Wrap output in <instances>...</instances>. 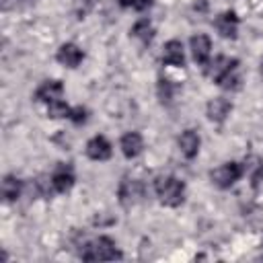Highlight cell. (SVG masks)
<instances>
[{
	"mask_svg": "<svg viewBox=\"0 0 263 263\" xmlns=\"http://www.w3.org/2000/svg\"><path fill=\"white\" fill-rule=\"evenodd\" d=\"M82 58H84L82 49L78 45H74V43H64L58 49V62L68 66V68H76L82 62Z\"/></svg>",
	"mask_w": 263,
	"mask_h": 263,
	"instance_id": "8fae6325",
	"label": "cell"
},
{
	"mask_svg": "<svg viewBox=\"0 0 263 263\" xmlns=\"http://www.w3.org/2000/svg\"><path fill=\"white\" fill-rule=\"evenodd\" d=\"M242 168H245V173L251 175L253 185H257V183L261 181V177H263V164H261L259 158H249V160L242 164Z\"/></svg>",
	"mask_w": 263,
	"mask_h": 263,
	"instance_id": "ac0fdd59",
	"label": "cell"
},
{
	"mask_svg": "<svg viewBox=\"0 0 263 263\" xmlns=\"http://www.w3.org/2000/svg\"><path fill=\"white\" fill-rule=\"evenodd\" d=\"M230 111H232V105H230V101L224 99V97L212 99V101L208 103V107H205L208 117H210L212 121H216V123H222V121L230 115Z\"/></svg>",
	"mask_w": 263,
	"mask_h": 263,
	"instance_id": "9c48e42d",
	"label": "cell"
},
{
	"mask_svg": "<svg viewBox=\"0 0 263 263\" xmlns=\"http://www.w3.org/2000/svg\"><path fill=\"white\" fill-rule=\"evenodd\" d=\"M156 90H158V99H160L162 103H168V101L173 99V90H175V88H173V82H171L168 78H160Z\"/></svg>",
	"mask_w": 263,
	"mask_h": 263,
	"instance_id": "44dd1931",
	"label": "cell"
},
{
	"mask_svg": "<svg viewBox=\"0 0 263 263\" xmlns=\"http://www.w3.org/2000/svg\"><path fill=\"white\" fill-rule=\"evenodd\" d=\"M132 35L138 37L142 43H150L152 37H154V29H152V23L148 18H140L134 27H132Z\"/></svg>",
	"mask_w": 263,
	"mask_h": 263,
	"instance_id": "e0dca14e",
	"label": "cell"
},
{
	"mask_svg": "<svg viewBox=\"0 0 263 263\" xmlns=\"http://www.w3.org/2000/svg\"><path fill=\"white\" fill-rule=\"evenodd\" d=\"M51 183H53V189L60 191V193L70 191L72 185H74V171H72V166L60 162L53 168V173H51Z\"/></svg>",
	"mask_w": 263,
	"mask_h": 263,
	"instance_id": "5b68a950",
	"label": "cell"
},
{
	"mask_svg": "<svg viewBox=\"0 0 263 263\" xmlns=\"http://www.w3.org/2000/svg\"><path fill=\"white\" fill-rule=\"evenodd\" d=\"M242 175H245L242 164H238V162H224V164H220L216 171H212V181H214L218 187L226 189V187L234 185Z\"/></svg>",
	"mask_w": 263,
	"mask_h": 263,
	"instance_id": "3957f363",
	"label": "cell"
},
{
	"mask_svg": "<svg viewBox=\"0 0 263 263\" xmlns=\"http://www.w3.org/2000/svg\"><path fill=\"white\" fill-rule=\"evenodd\" d=\"M70 119H72L76 125H80V123H84V121L88 119V111H86L82 105H78V107H74V109L70 111Z\"/></svg>",
	"mask_w": 263,
	"mask_h": 263,
	"instance_id": "7402d4cb",
	"label": "cell"
},
{
	"mask_svg": "<svg viewBox=\"0 0 263 263\" xmlns=\"http://www.w3.org/2000/svg\"><path fill=\"white\" fill-rule=\"evenodd\" d=\"M162 62L168 66H183L185 64V53H183V43L177 39H171L164 43L162 51Z\"/></svg>",
	"mask_w": 263,
	"mask_h": 263,
	"instance_id": "5bb4252c",
	"label": "cell"
},
{
	"mask_svg": "<svg viewBox=\"0 0 263 263\" xmlns=\"http://www.w3.org/2000/svg\"><path fill=\"white\" fill-rule=\"evenodd\" d=\"M86 154L92 160H107L111 156V144L105 136H95L86 144Z\"/></svg>",
	"mask_w": 263,
	"mask_h": 263,
	"instance_id": "30bf717a",
	"label": "cell"
},
{
	"mask_svg": "<svg viewBox=\"0 0 263 263\" xmlns=\"http://www.w3.org/2000/svg\"><path fill=\"white\" fill-rule=\"evenodd\" d=\"M119 4L121 6H132L136 10H144V8H148L152 4V0H119Z\"/></svg>",
	"mask_w": 263,
	"mask_h": 263,
	"instance_id": "603a6c76",
	"label": "cell"
},
{
	"mask_svg": "<svg viewBox=\"0 0 263 263\" xmlns=\"http://www.w3.org/2000/svg\"><path fill=\"white\" fill-rule=\"evenodd\" d=\"M23 193V181L12 177V175H6L4 181H2V197L4 201H14L18 199Z\"/></svg>",
	"mask_w": 263,
	"mask_h": 263,
	"instance_id": "2e32d148",
	"label": "cell"
},
{
	"mask_svg": "<svg viewBox=\"0 0 263 263\" xmlns=\"http://www.w3.org/2000/svg\"><path fill=\"white\" fill-rule=\"evenodd\" d=\"M70 107L62 101V99H58V101H53V103H49L47 105V115L51 117V119H62V117H70Z\"/></svg>",
	"mask_w": 263,
	"mask_h": 263,
	"instance_id": "d6986e66",
	"label": "cell"
},
{
	"mask_svg": "<svg viewBox=\"0 0 263 263\" xmlns=\"http://www.w3.org/2000/svg\"><path fill=\"white\" fill-rule=\"evenodd\" d=\"M156 195L164 205H179L185 197V185L177 177H160L156 181Z\"/></svg>",
	"mask_w": 263,
	"mask_h": 263,
	"instance_id": "7a4b0ae2",
	"label": "cell"
},
{
	"mask_svg": "<svg viewBox=\"0 0 263 263\" xmlns=\"http://www.w3.org/2000/svg\"><path fill=\"white\" fill-rule=\"evenodd\" d=\"M90 8H92V0H76V14H78V18H82Z\"/></svg>",
	"mask_w": 263,
	"mask_h": 263,
	"instance_id": "cb8c5ba5",
	"label": "cell"
},
{
	"mask_svg": "<svg viewBox=\"0 0 263 263\" xmlns=\"http://www.w3.org/2000/svg\"><path fill=\"white\" fill-rule=\"evenodd\" d=\"M218 84L222 86V88H228V90H234V88H238V84H240V76H238V66H234L232 70H228L220 80H218Z\"/></svg>",
	"mask_w": 263,
	"mask_h": 263,
	"instance_id": "ffe728a7",
	"label": "cell"
},
{
	"mask_svg": "<svg viewBox=\"0 0 263 263\" xmlns=\"http://www.w3.org/2000/svg\"><path fill=\"white\" fill-rule=\"evenodd\" d=\"M210 51H212V41L208 35H193L191 37V53H193V60L197 64H205L208 58H210Z\"/></svg>",
	"mask_w": 263,
	"mask_h": 263,
	"instance_id": "7c38bea8",
	"label": "cell"
},
{
	"mask_svg": "<svg viewBox=\"0 0 263 263\" xmlns=\"http://www.w3.org/2000/svg\"><path fill=\"white\" fill-rule=\"evenodd\" d=\"M80 255L84 261H113V259L121 257V253L117 251L115 242L109 236H99V238L90 240L88 245H84Z\"/></svg>",
	"mask_w": 263,
	"mask_h": 263,
	"instance_id": "6da1fadb",
	"label": "cell"
},
{
	"mask_svg": "<svg viewBox=\"0 0 263 263\" xmlns=\"http://www.w3.org/2000/svg\"><path fill=\"white\" fill-rule=\"evenodd\" d=\"M216 29L222 37L226 39H234L236 37V29H238V16L232 10H226L222 14L216 16Z\"/></svg>",
	"mask_w": 263,
	"mask_h": 263,
	"instance_id": "52a82bcc",
	"label": "cell"
},
{
	"mask_svg": "<svg viewBox=\"0 0 263 263\" xmlns=\"http://www.w3.org/2000/svg\"><path fill=\"white\" fill-rule=\"evenodd\" d=\"M144 148V140L138 132H127L123 138H121V152L123 156L127 158H136Z\"/></svg>",
	"mask_w": 263,
	"mask_h": 263,
	"instance_id": "9a60e30c",
	"label": "cell"
},
{
	"mask_svg": "<svg viewBox=\"0 0 263 263\" xmlns=\"http://www.w3.org/2000/svg\"><path fill=\"white\" fill-rule=\"evenodd\" d=\"M234 66H238V60H234V58H226V55H218L214 62H210L208 66H205V74L214 80V82H218L228 70H232Z\"/></svg>",
	"mask_w": 263,
	"mask_h": 263,
	"instance_id": "8992f818",
	"label": "cell"
},
{
	"mask_svg": "<svg viewBox=\"0 0 263 263\" xmlns=\"http://www.w3.org/2000/svg\"><path fill=\"white\" fill-rule=\"evenodd\" d=\"M179 148L185 158H195L199 150V134L195 129H185L179 136Z\"/></svg>",
	"mask_w": 263,
	"mask_h": 263,
	"instance_id": "4fadbf2b",
	"label": "cell"
},
{
	"mask_svg": "<svg viewBox=\"0 0 263 263\" xmlns=\"http://www.w3.org/2000/svg\"><path fill=\"white\" fill-rule=\"evenodd\" d=\"M62 95H64V84L60 80H45L37 88V92H35L37 101L47 103V105L53 103V101H58V99H62Z\"/></svg>",
	"mask_w": 263,
	"mask_h": 263,
	"instance_id": "ba28073f",
	"label": "cell"
},
{
	"mask_svg": "<svg viewBox=\"0 0 263 263\" xmlns=\"http://www.w3.org/2000/svg\"><path fill=\"white\" fill-rule=\"evenodd\" d=\"M117 195H119V201L121 205L129 208L134 203H138L144 195V187L138 179H129V177H123L121 183H119V189H117Z\"/></svg>",
	"mask_w": 263,
	"mask_h": 263,
	"instance_id": "277c9868",
	"label": "cell"
}]
</instances>
